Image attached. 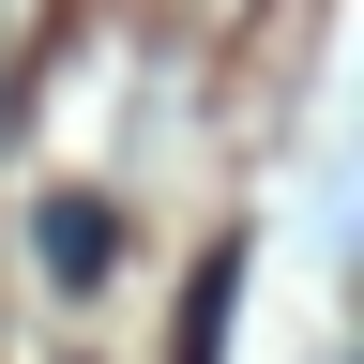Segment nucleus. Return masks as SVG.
<instances>
[{
    "label": "nucleus",
    "mask_w": 364,
    "mask_h": 364,
    "mask_svg": "<svg viewBox=\"0 0 364 364\" xmlns=\"http://www.w3.org/2000/svg\"><path fill=\"white\" fill-rule=\"evenodd\" d=\"M228 289H243V258H198V289H182V364H213V334H228Z\"/></svg>",
    "instance_id": "2"
},
{
    "label": "nucleus",
    "mask_w": 364,
    "mask_h": 364,
    "mask_svg": "<svg viewBox=\"0 0 364 364\" xmlns=\"http://www.w3.org/2000/svg\"><path fill=\"white\" fill-rule=\"evenodd\" d=\"M31 243H46V273H61V289H107V258H122V213H107V198H76V182H61V198L31 213Z\"/></svg>",
    "instance_id": "1"
}]
</instances>
